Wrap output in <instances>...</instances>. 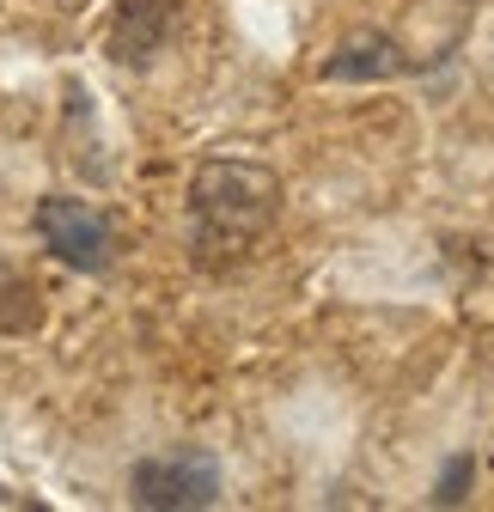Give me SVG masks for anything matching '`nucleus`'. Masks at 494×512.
Here are the masks:
<instances>
[{
  "mask_svg": "<svg viewBox=\"0 0 494 512\" xmlns=\"http://www.w3.org/2000/svg\"><path fill=\"white\" fill-rule=\"evenodd\" d=\"M281 214V177L251 159H208L190 183V244L196 263L244 256Z\"/></svg>",
  "mask_w": 494,
  "mask_h": 512,
  "instance_id": "nucleus-1",
  "label": "nucleus"
},
{
  "mask_svg": "<svg viewBox=\"0 0 494 512\" xmlns=\"http://www.w3.org/2000/svg\"><path fill=\"white\" fill-rule=\"evenodd\" d=\"M0 330H37V293L0 275Z\"/></svg>",
  "mask_w": 494,
  "mask_h": 512,
  "instance_id": "nucleus-6",
  "label": "nucleus"
},
{
  "mask_svg": "<svg viewBox=\"0 0 494 512\" xmlns=\"http://www.w3.org/2000/svg\"><path fill=\"white\" fill-rule=\"evenodd\" d=\"M183 0H116L110 13V55L122 68H147V61L171 43Z\"/></svg>",
  "mask_w": 494,
  "mask_h": 512,
  "instance_id": "nucleus-4",
  "label": "nucleus"
},
{
  "mask_svg": "<svg viewBox=\"0 0 494 512\" xmlns=\"http://www.w3.org/2000/svg\"><path fill=\"white\" fill-rule=\"evenodd\" d=\"M403 68V49L391 43V37H354V43H342L330 61H324V80H336V86H354V80H391Z\"/></svg>",
  "mask_w": 494,
  "mask_h": 512,
  "instance_id": "nucleus-5",
  "label": "nucleus"
},
{
  "mask_svg": "<svg viewBox=\"0 0 494 512\" xmlns=\"http://www.w3.org/2000/svg\"><path fill=\"white\" fill-rule=\"evenodd\" d=\"M129 500L147 512H202L220 500V458L214 452H165L141 458L129 476Z\"/></svg>",
  "mask_w": 494,
  "mask_h": 512,
  "instance_id": "nucleus-2",
  "label": "nucleus"
},
{
  "mask_svg": "<svg viewBox=\"0 0 494 512\" xmlns=\"http://www.w3.org/2000/svg\"><path fill=\"white\" fill-rule=\"evenodd\" d=\"M470 482H476V458H470V452L446 458V470H440V482H434V506H458V500L470 494Z\"/></svg>",
  "mask_w": 494,
  "mask_h": 512,
  "instance_id": "nucleus-7",
  "label": "nucleus"
},
{
  "mask_svg": "<svg viewBox=\"0 0 494 512\" xmlns=\"http://www.w3.org/2000/svg\"><path fill=\"white\" fill-rule=\"evenodd\" d=\"M37 238H43L68 269H80V275L110 269V256H116L110 220H104L92 202H74V196H49V202H37Z\"/></svg>",
  "mask_w": 494,
  "mask_h": 512,
  "instance_id": "nucleus-3",
  "label": "nucleus"
}]
</instances>
